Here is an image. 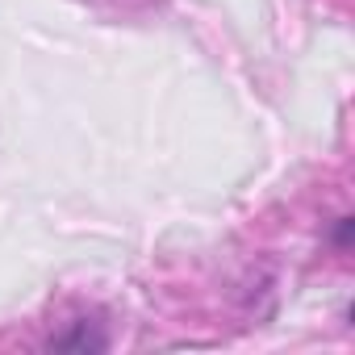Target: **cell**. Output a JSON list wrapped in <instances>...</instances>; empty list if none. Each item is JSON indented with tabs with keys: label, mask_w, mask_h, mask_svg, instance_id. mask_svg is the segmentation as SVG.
Wrapping results in <instances>:
<instances>
[{
	"label": "cell",
	"mask_w": 355,
	"mask_h": 355,
	"mask_svg": "<svg viewBox=\"0 0 355 355\" xmlns=\"http://www.w3.org/2000/svg\"><path fill=\"white\" fill-rule=\"evenodd\" d=\"M55 347H63V351H105V334H92V330H88V322H80V326H76V334L55 338Z\"/></svg>",
	"instance_id": "cell-1"
}]
</instances>
